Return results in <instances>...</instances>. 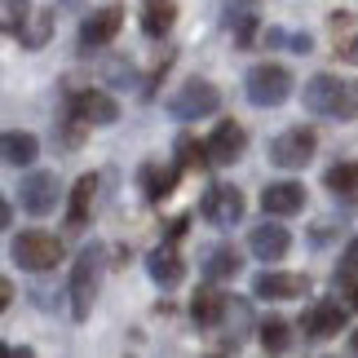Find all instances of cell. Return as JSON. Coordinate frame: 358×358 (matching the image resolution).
<instances>
[{
    "label": "cell",
    "mask_w": 358,
    "mask_h": 358,
    "mask_svg": "<svg viewBox=\"0 0 358 358\" xmlns=\"http://www.w3.org/2000/svg\"><path fill=\"white\" fill-rule=\"evenodd\" d=\"M177 22V0H142V36L164 40Z\"/></svg>",
    "instance_id": "19"
},
{
    "label": "cell",
    "mask_w": 358,
    "mask_h": 358,
    "mask_svg": "<svg viewBox=\"0 0 358 358\" xmlns=\"http://www.w3.org/2000/svg\"><path fill=\"white\" fill-rule=\"evenodd\" d=\"M93 195H98V177L85 173V177L76 182V190H71V213H66V226H71V230H80V226L89 222V203H93Z\"/></svg>",
    "instance_id": "22"
},
{
    "label": "cell",
    "mask_w": 358,
    "mask_h": 358,
    "mask_svg": "<svg viewBox=\"0 0 358 358\" xmlns=\"http://www.w3.org/2000/svg\"><path fill=\"white\" fill-rule=\"evenodd\" d=\"M226 314H230V296H222L217 287H199V292L190 296V319H195L199 327L222 323Z\"/></svg>",
    "instance_id": "18"
},
{
    "label": "cell",
    "mask_w": 358,
    "mask_h": 358,
    "mask_svg": "<svg viewBox=\"0 0 358 358\" xmlns=\"http://www.w3.org/2000/svg\"><path fill=\"white\" fill-rule=\"evenodd\" d=\"M49 31H53V13H31V22L18 31V40H22V49H40V45H49Z\"/></svg>",
    "instance_id": "25"
},
{
    "label": "cell",
    "mask_w": 358,
    "mask_h": 358,
    "mask_svg": "<svg viewBox=\"0 0 358 358\" xmlns=\"http://www.w3.org/2000/svg\"><path fill=\"white\" fill-rule=\"evenodd\" d=\"M71 115H66V124H71V142H80L85 137V129H102V124H115L120 120V102L106 98L102 89H71Z\"/></svg>",
    "instance_id": "2"
},
{
    "label": "cell",
    "mask_w": 358,
    "mask_h": 358,
    "mask_svg": "<svg viewBox=\"0 0 358 358\" xmlns=\"http://www.w3.org/2000/svg\"><path fill=\"white\" fill-rule=\"evenodd\" d=\"M301 98H306V111L310 115H323V120H354L358 115V98L350 85H341L336 76H314L306 80V89H301Z\"/></svg>",
    "instance_id": "1"
},
{
    "label": "cell",
    "mask_w": 358,
    "mask_h": 358,
    "mask_svg": "<svg viewBox=\"0 0 358 358\" xmlns=\"http://www.w3.org/2000/svg\"><path fill=\"white\" fill-rule=\"evenodd\" d=\"M0 150H5V164H13V169H31L36 155H40V142L31 133H5V142H0Z\"/></svg>",
    "instance_id": "20"
},
{
    "label": "cell",
    "mask_w": 358,
    "mask_h": 358,
    "mask_svg": "<svg viewBox=\"0 0 358 358\" xmlns=\"http://www.w3.org/2000/svg\"><path fill=\"white\" fill-rule=\"evenodd\" d=\"M120 22H124V13H120L115 5L89 13L85 27H80V49H102V45H111L115 31H120Z\"/></svg>",
    "instance_id": "13"
},
{
    "label": "cell",
    "mask_w": 358,
    "mask_h": 358,
    "mask_svg": "<svg viewBox=\"0 0 358 358\" xmlns=\"http://www.w3.org/2000/svg\"><path fill=\"white\" fill-rule=\"evenodd\" d=\"M261 208H266L270 217H292L306 208V186L301 182H274L261 190Z\"/></svg>",
    "instance_id": "15"
},
{
    "label": "cell",
    "mask_w": 358,
    "mask_h": 358,
    "mask_svg": "<svg viewBox=\"0 0 358 358\" xmlns=\"http://www.w3.org/2000/svg\"><path fill=\"white\" fill-rule=\"evenodd\" d=\"M345 314L350 306L345 301H314V306L301 314V332H306L310 341H327V336H341V327H345Z\"/></svg>",
    "instance_id": "9"
},
{
    "label": "cell",
    "mask_w": 358,
    "mask_h": 358,
    "mask_svg": "<svg viewBox=\"0 0 358 358\" xmlns=\"http://www.w3.org/2000/svg\"><path fill=\"white\" fill-rule=\"evenodd\" d=\"M217 106H222V93H217L208 80H186V85L169 98V111L177 120H203V115H213Z\"/></svg>",
    "instance_id": "6"
},
{
    "label": "cell",
    "mask_w": 358,
    "mask_h": 358,
    "mask_svg": "<svg viewBox=\"0 0 358 358\" xmlns=\"http://www.w3.org/2000/svg\"><path fill=\"white\" fill-rule=\"evenodd\" d=\"M186 222H190V217H173V222H169V230H164V235H169V239L177 243V239L186 235Z\"/></svg>",
    "instance_id": "29"
},
{
    "label": "cell",
    "mask_w": 358,
    "mask_h": 358,
    "mask_svg": "<svg viewBox=\"0 0 358 358\" xmlns=\"http://www.w3.org/2000/svg\"><path fill=\"white\" fill-rule=\"evenodd\" d=\"M323 182H327V190H332V195H341V199L358 203V164H354V159L332 164V169L323 173Z\"/></svg>",
    "instance_id": "21"
},
{
    "label": "cell",
    "mask_w": 358,
    "mask_h": 358,
    "mask_svg": "<svg viewBox=\"0 0 358 358\" xmlns=\"http://www.w3.org/2000/svg\"><path fill=\"white\" fill-rule=\"evenodd\" d=\"M261 350L266 354H283L287 345H292V327H287V319H279V314H270V319H261Z\"/></svg>",
    "instance_id": "23"
},
{
    "label": "cell",
    "mask_w": 358,
    "mask_h": 358,
    "mask_svg": "<svg viewBox=\"0 0 358 358\" xmlns=\"http://www.w3.org/2000/svg\"><path fill=\"white\" fill-rule=\"evenodd\" d=\"M252 292L261 301H296L310 292V279L306 274H283V270H266L252 279Z\"/></svg>",
    "instance_id": "11"
},
{
    "label": "cell",
    "mask_w": 358,
    "mask_h": 358,
    "mask_svg": "<svg viewBox=\"0 0 358 358\" xmlns=\"http://www.w3.org/2000/svg\"><path fill=\"white\" fill-rule=\"evenodd\" d=\"M243 93H248L252 106H266V111L270 106H283L292 98V71L279 66V62H257L243 80Z\"/></svg>",
    "instance_id": "3"
},
{
    "label": "cell",
    "mask_w": 358,
    "mask_h": 358,
    "mask_svg": "<svg viewBox=\"0 0 358 358\" xmlns=\"http://www.w3.org/2000/svg\"><path fill=\"white\" fill-rule=\"evenodd\" d=\"M350 350H354V354H358V332H354V336H350Z\"/></svg>",
    "instance_id": "32"
},
{
    "label": "cell",
    "mask_w": 358,
    "mask_h": 358,
    "mask_svg": "<svg viewBox=\"0 0 358 358\" xmlns=\"http://www.w3.org/2000/svg\"><path fill=\"white\" fill-rule=\"evenodd\" d=\"M199 213H203V222H213L217 230H230V226L243 217V190H239V186H226V182L208 186V195H203Z\"/></svg>",
    "instance_id": "8"
},
{
    "label": "cell",
    "mask_w": 358,
    "mask_h": 358,
    "mask_svg": "<svg viewBox=\"0 0 358 358\" xmlns=\"http://www.w3.org/2000/svg\"><path fill=\"white\" fill-rule=\"evenodd\" d=\"M243 146H248V133H243V124H235V120L217 124L213 137H208V155H213V164H222V169L243 155Z\"/></svg>",
    "instance_id": "14"
},
{
    "label": "cell",
    "mask_w": 358,
    "mask_h": 358,
    "mask_svg": "<svg viewBox=\"0 0 358 358\" xmlns=\"http://www.w3.org/2000/svg\"><path fill=\"white\" fill-rule=\"evenodd\" d=\"M137 182H142V195L150 203H164L177 190V182H182V169H169V164H142Z\"/></svg>",
    "instance_id": "16"
},
{
    "label": "cell",
    "mask_w": 358,
    "mask_h": 358,
    "mask_svg": "<svg viewBox=\"0 0 358 358\" xmlns=\"http://www.w3.org/2000/svg\"><path fill=\"white\" fill-rule=\"evenodd\" d=\"M341 266H350V270H358V239L345 248V257H341Z\"/></svg>",
    "instance_id": "30"
},
{
    "label": "cell",
    "mask_w": 358,
    "mask_h": 358,
    "mask_svg": "<svg viewBox=\"0 0 358 358\" xmlns=\"http://www.w3.org/2000/svg\"><path fill=\"white\" fill-rule=\"evenodd\" d=\"M203 274L217 283V279H230V274H239V252L230 243H222V248H213L208 252V261H203Z\"/></svg>",
    "instance_id": "24"
},
{
    "label": "cell",
    "mask_w": 358,
    "mask_h": 358,
    "mask_svg": "<svg viewBox=\"0 0 358 358\" xmlns=\"http://www.w3.org/2000/svg\"><path fill=\"white\" fill-rule=\"evenodd\" d=\"M58 195H62L58 173H31V177L22 182V190H18L22 208L31 213V217H49L53 208H58Z\"/></svg>",
    "instance_id": "10"
},
{
    "label": "cell",
    "mask_w": 358,
    "mask_h": 358,
    "mask_svg": "<svg viewBox=\"0 0 358 358\" xmlns=\"http://www.w3.org/2000/svg\"><path fill=\"white\" fill-rule=\"evenodd\" d=\"M314 150H319L314 129H287L270 142V164H279V169H306L314 159Z\"/></svg>",
    "instance_id": "7"
},
{
    "label": "cell",
    "mask_w": 358,
    "mask_h": 358,
    "mask_svg": "<svg viewBox=\"0 0 358 358\" xmlns=\"http://www.w3.org/2000/svg\"><path fill=\"white\" fill-rule=\"evenodd\" d=\"M248 248H252V257L257 261H283L287 257V248H292V235H287V230L279 226V222H261L252 235H248Z\"/></svg>",
    "instance_id": "12"
},
{
    "label": "cell",
    "mask_w": 358,
    "mask_h": 358,
    "mask_svg": "<svg viewBox=\"0 0 358 358\" xmlns=\"http://www.w3.org/2000/svg\"><path fill=\"white\" fill-rule=\"evenodd\" d=\"M9 301H13V283H0V306L9 310Z\"/></svg>",
    "instance_id": "31"
},
{
    "label": "cell",
    "mask_w": 358,
    "mask_h": 358,
    "mask_svg": "<svg viewBox=\"0 0 358 358\" xmlns=\"http://www.w3.org/2000/svg\"><path fill=\"white\" fill-rule=\"evenodd\" d=\"M332 292L350 306V314H358V270L341 266V270H336V279H332Z\"/></svg>",
    "instance_id": "26"
},
{
    "label": "cell",
    "mask_w": 358,
    "mask_h": 358,
    "mask_svg": "<svg viewBox=\"0 0 358 358\" xmlns=\"http://www.w3.org/2000/svg\"><path fill=\"white\" fill-rule=\"evenodd\" d=\"M146 274L155 279L159 287H177L182 283V274H186V266H182V257H177V248H173V239L169 243H159L155 252L146 257Z\"/></svg>",
    "instance_id": "17"
},
{
    "label": "cell",
    "mask_w": 358,
    "mask_h": 358,
    "mask_svg": "<svg viewBox=\"0 0 358 358\" xmlns=\"http://www.w3.org/2000/svg\"><path fill=\"white\" fill-rule=\"evenodd\" d=\"M98 279H102V252L98 248H85L71 266V319L85 323L93 314V301H98Z\"/></svg>",
    "instance_id": "4"
},
{
    "label": "cell",
    "mask_w": 358,
    "mask_h": 358,
    "mask_svg": "<svg viewBox=\"0 0 358 358\" xmlns=\"http://www.w3.org/2000/svg\"><path fill=\"white\" fill-rule=\"evenodd\" d=\"M177 155H182V169H208L213 164L208 146H199L195 137H182V142H177Z\"/></svg>",
    "instance_id": "28"
},
{
    "label": "cell",
    "mask_w": 358,
    "mask_h": 358,
    "mask_svg": "<svg viewBox=\"0 0 358 358\" xmlns=\"http://www.w3.org/2000/svg\"><path fill=\"white\" fill-rule=\"evenodd\" d=\"M13 261H18L22 270L31 274H45L62 261V239L49 235V230H22V235H13Z\"/></svg>",
    "instance_id": "5"
},
{
    "label": "cell",
    "mask_w": 358,
    "mask_h": 358,
    "mask_svg": "<svg viewBox=\"0 0 358 358\" xmlns=\"http://www.w3.org/2000/svg\"><path fill=\"white\" fill-rule=\"evenodd\" d=\"M0 13H5V31L18 36L27 22H31V5L27 0H0Z\"/></svg>",
    "instance_id": "27"
}]
</instances>
